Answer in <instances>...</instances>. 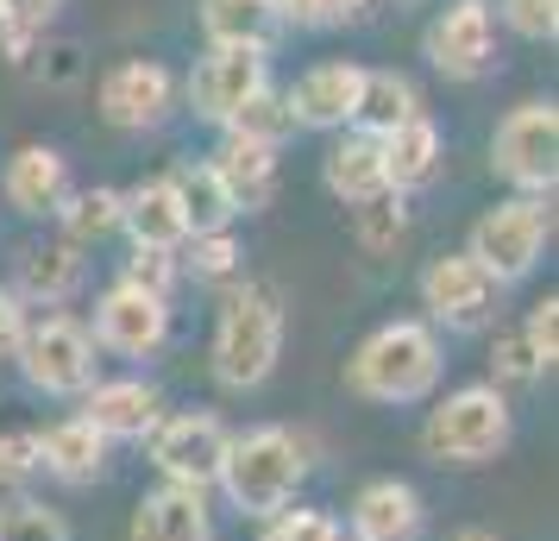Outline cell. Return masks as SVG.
<instances>
[{"label":"cell","mask_w":559,"mask_h":541,"mask_svg":"<svg viewBox=\"0 0 559 541\" xmlns=\"http://www.w3.org/2000/svg\"><path fill=\"white\" fill-rule=\"evenodd\" d=\"M440 372H447V346H440V328H428L421 315H396L353 346L346 360V390L365 397V403H428L440 390Z\"/></svg>","instance_id":"cell-1"},{"label":"cell","mask_w":559,"mask_h":541,"mask_svg":"<svg viewBox=\"0 0 559 541\" xmlns=\"http://www.w3.org/2000/svg\"><path fill=\"white\" fill-rule=\"evenodd\" d=\"M302 479H308V440L283 422H264V428H246V435L227 440V460H221L214 485L227 491V504L239 516H271L283 504H296Z\"/></svg>","instance_id":"cell-2"},{"label":"cell","mask_w":559,"mask_h":541,"mask_svg":"<svg viewBox=\"0 0 559 541\" xmlns=\"http://www.w3.org/2000/svg\"><path fill=\"white\" fill-rule=\"evenodd\" d=\"M283 360V303L271 284H233L214 315V378L227 390H258Z\"/></svg>","instance_id":"cell-3"},{"label":"cell","mask_w":559,"mask_h":541,"mask_svg":"<svg viewBox=\"0 0 559 541\" xmlns=\"http://www.w3.org/2000/svg\"><path fill=\"white\" fill-rule=\"evenodd\" d=\"M509 435H515V410H509L503 390L484 378V385L447 390L428 410V422H421V454L433 466H484L509 447Z\"/></svg>","instance_id":"cell-4"},{"label":"cell","mask_w":559,"mask_h":541,"mask_svg":"<svg viewBox=\"0 0 559 541\" xmlns=\"http://www.w3.org/2000/svg\"><path fill=\"white\" fill-rule=\"evenodd\" d=\"M547 239H554V196H509V202L484 208L472 221L465 252L478 258L497 284H522V278H534Z\"/></svg>","instance_id":"cell-5"},{"label":"cell","mask_w":559,"mask_h":541,"mask_svg":"<svg viewBox=\"0 0 559 541\" xmlns=\"http://www.w3.org/2000/svg\"><path fill=\"white\" fill-rule=\"evenodd\" d=\"M490 170L515 183V196H554L559 183V107L515 102L490 132Z\"/></svg>","instance_id":"cell-6"},{"label":"cell","mask_w":559,"mask_h":541,"mask_svg":"<svg viewBox=\"0 0 559 541\" xmlns=\"http://www.w3.org/2000/svg\"><path fill=\"white\" fill-rule=\"evenodd\" d=\"M20 378H26L38 397H82V390L102 378V353L82 328L76 315H45V321H26V340H20Z\"/></svg>","instance_id":"cell-7"},{"label":"cell","mask_w":559,"mask_h":541,"mask_svg":"<svg viewBox=\"0 0 559 541\" xmlns=\"http://www.w3.org/2000/svg\"><path fill=\"white\" fill-rule=\"evenodd\" d=\"M421 309H428V328H447V334H484L497 328V303H503V284L484 271L472 252H440L421 264Z\"/></svg>","instance_id":"cell-8"},{"label":"cell","mask_w":559,"mask_h":541,"mask_svg":"<svg viewBox=\"0 0 559 541\" xmlns=\"http://www.w3.org/2000/svg\"><path fill=\"white\" fill-rule=\"evenodd\" d=\"M227 422L214 410H177L164 415L152 435H145V454L152 466L164 472V485H189V491H207L221 479V460H227Z\"/></svg>","instance_id":"cell-9"},{"label":"cell","mask_w":559,"mask_h":541,"mask_svg":"<svg viewBox=\"0 0 559 541\" xmlns=\"http://www.w3.org/2000/svg\"><path fill=\"white\" fill-rule=\"evenodd\" d=\"M421 51L447 82H478L497 63V7L490 0H453L421 32Z\"/></svg>","instance_id":"cell-10"},{"label":"cell","mask_w":559,"mask_h":541,"mask_svg":"<svg viewBox=\"0 0 559 541\" xmlns=\"http://www.w3.org/2000/svg\"><path fill=\"white\" fill-rule=\"evenodd\" d=\"M258 89H271V51H239V45H207V57L182 82L189 114L207 127H227Z\"/></svg>","instance_id":"cell-11"},{"label":"cell","mask_w":559,"mask_h":541,"mask_svg":"<svg viewBox=\"0 0 559 541\" xmlns=\"http://www.w3.org/2000/svg\"><path fill=\"white\" fill-rule=\"evenodd\" d=\"M95 102H102V120L114 132H157L177 114V77L157 57H127L102 77Z\"/></svg>","instance_id":"cell-12"},{"label":"cell","mask_w":559,"mask_h":541,"mask_svg":"<svg viewBox=\"0 0 559 541\" xmlns=\"http://www.w3.org/2000/svg\"><path fill=\"white\" fill-rule=\"evenodd\" d=\"M88 340H95V353H114V360H152L157 346L170 340V296L107 284L102 303H95Z\"/></svg>","instance_id":"cell-13"},{"label":"cell","mask_w":559,"mask_h":541,"mask_svg":"<svg viewBox=\"0 0 559 541\" xmlns=\"http://www.w3.org/2000/svg\"><path fill=\"white\" fill-rule=\"evenodd\" d=\"M358 82H365V63H346V57L308 63L302 77L283 89V107H289L296 132H346L358 107Z\"/></svg>","instance_id":"cell-14"},{"label":"cell","mask_w":559,"mask_h":541,"mask_svg":"<svg viewBox=\"0 0 559 541\" xmlns=\"http://www.w3.org/2000/svg\"><path fill=\"white\" fill-rule=\"evenodd\" d=\"M82 422L114 447V440H145L164 422V390L152 378H95L82 390Z\"/></svg>","instance_id":"cell-15"},{"label":"cell","mask_w":559,"mask_h":541,"mask_svg":"<svg viewBox=\"0 0 559 541\" xmlns=\"http://www.w3.org/2000/svg\"><path fill=\"white\" fill-rule=\"evenodd\" d=\"M340 529H346V541H421L428 536V504L408 479H371V485H358Z\"/></svg>","instance_id":"cell-16"},{"label":"cell","mask_w":559,"mask_h":541,"mask_svg":"<svg viewBox=\"0 0 559 541\" xmlns=\"http://www.w3.org/2000/svg\"><path fill=\"white\" fill-rule=\"evenodd\" d=\"M0 196H7V208H20L32 221L57 214L63 196H70V157L57 145H20L0 170Z\"/></svg>","instance_id":"cell-17"},{"label":"cell","mask_w":559,"mask_h":541,"mask_svg":"<svg viewBox=\"0 0 559 541\" xmlns=\"http://www.w3.org/2000/svg\"><path fill=\"white\" fill-rule=\"evenodd\" d=\"M132 541H214V510L207 491L189 485H157L132 504Z\"/></svg>","instance_id":"cell-18"},{"label":"cell","mask_w":559,"mask_h":541,"mask_svg":"<svg viewBox=\"0 0 559 541\" xmlns=\"http://www.w3.org/2000/svg\"><path fill=\"white\" fill-rule=\"evenodd\" d=\"M207 164H214V177H221V189L233 196L239 214L271 208V196H277V145H258V139L221 132V145H214Z\"/></svg>","instance_id":"cell-19"},{"label":"cell","mask_w":559,"mask_h":541,"mask_svg":"<svg viewBox=\"0 0 559 541\" xmlns=\"http://www.w3.org/2000/svg\"><path fill=\"white\" fill-rule=\"evenodd\" d=\"M120 233H132V246H157V252H177L189 239V221H182V202L170 189V170L164 177H145L139 189H120Z\"/></svg>","instance_id":"cell-20"},{"label":"cell","mask_w":559,"mask_h":541,"mask_svg":"<svg viewBox=\"0 0 559 541\" xmlns=\"http://www.w3.org/2000/svg\"><path fill=\"white\" fill-rule=\"evenodd\" d=\"M383 145V183H390V196H415V189H428L440 177V157H447V139L433 127L428 114H415L403 127L378 139Z\"/></svg>","instance_id":"cell-21"},{"label":"cell","mask_w":559,"mask_h":541,"mask_svg":"<svg viewBox=\"0 0 559 541\" xmlns=\"http://www.w3.org/2000/svg\"><path fill=\"white\" fill-rule=\"evenodd\" d=\"M321 183H328V196L333 202H371V196H383L390 183H383V145L371 139V132H340L328 145V157H321Z\"/></svg>","instance_id":"cell-22"},{"label":"cell","mask_w":559,"mask_h":541,"mask_svg":"<svg viewBox=\"0 0 559 541\" xmlns=\"http://www.w3.org/2000/svg\"><path fill=\"white\" fill-rule=\"evenodd\" d=\"M38 472H51L63 485H95L107 472V440L82 415H63L38 435Z\"/></svg>","instance_id":"cell-23"},{"label":"cell","mask_w":559,"mask_h":541,"mask_svg":"<svg viewBox=\"0 0 559 541\" xmlns=\"http://www.w3.org/2000/svg\"><path fill=\"white\" fill-rule=\"evenodd\" d=\"M82 290V252L76 246H26V252L13 258V296L20 303H45V309H57V303H70Z\"/></svg>","instance_id":"cell-24"},{"label":"cell","mask_w":559,"mask_h":541,"mask_svg":"<svg viewBox=\"0 0 559 541\" xmlns=\"http://www.w3.org/2000/svg\"><path fill=\"white\" fill-rule=\"evenodd\" d=\"M283 20L277 7L264 0H202V32L207 45H239V51H271L283 38Z\"/></svg>","instance_id":"cell-25"},{"label":"cell","mask_w":559,"mask_h":541,"mask_svg":"<svg viewBox=\"0 0 559 541\" xmlns=\"http://www.w3.org/2000/svg\"><path fill=\"white\" fill-rule=\"evenodd\" d=\"M421 114V95L403 70H365L358 82V107H353V132H371V139H390V132Z\"/></svg>","instance_id":"cell-26"},{"label":"cell","mask_w":559,"mask_h":541,"mask_svg":"<svg viewBox=\"0 0 559 541\" xmlns=\"http://www.w3.org/2000/svg\"><path fill=\"white\" fill-rule=\"evenodd\" d=\"M177 271L195 278V284H207V290H233V284H246V246L233 239V227L189 233L177 246Z\"/></svg>","instance_id":"cell-27"},{"label":"cell","mask_w":559,"mask_h":541,"mask_svg":"<svg viewBox=\"0 0 559 541\" xmlns=\"http://www.w3.org/2000/svg\"><path fill=\"white\" fill-rule=\"evenodd\" d=\"M170 189H177L189 233H221V227L239 221V208H233V196L221 189L214 164H177V170H170Z\"/></svg>","instance_id":"cell-28"},{"label":"cell","mask_w":559,"mask_h":541,"mask_svg":"<svg viewBox=\"0 0 559 541\" xmlns=\"http://www.w3.org/2000/svg\"><path fill=\"white\" fill-rule=\"evenodd\" d=\"M57 227H63V246H76V252L114 239V233H120V189H107V183H95V189H70L63 208H57Z\"/></svg>","instance_id":"cell-29"},{"label":"cell","mask_w":559,"mask_h":541,"mask_svg":"<svg viewBox=\"0 0 559 541\" xmlns=\"http://www.w3.org/2000/svg\"><path fill=\"white\" fill-rule=\"evenodd\" d=\"M353 239L371 258H390L408 239V196H390V189H383L371 202H358L353 208Z\"/></svg>","instance_id":"cell-30"},{"label":"cell","mask_w":559,"mask_h":541,"mask_svg":"<svg viewBox=\"0 0 559 541\" xmlns=\"http://www.w3.org/2000/svg\"><path fill=\"white\" fill-rule=\"evenodd\" d=\"M57 7L63 0H0V51H7V63H26L45 45Z\"/></svg>","instance_id":"cell-31"},{"label":"cell","mask_w":559,"mask_h":541,"mask_svg":"<svg viewBox=\"0 0 559 541\" xmlns=\"http://www.w3.org/2000/svg\"><path fill=\"white\" fill-rule=\"evenodd\" d=\"M221 132H239V139H258V145H277L283 152V139L296 132V120H289V107H283V89H258Z\"/></svg>","instance_id":"cell-32"},{"label":"cell","mask_w":559,"mask_h":541,"mask_svg":"<svg viewBox=\"0 0 559 541\" xmlns=\"http://www.w3.org/2000/svg\"><path fill=\"white\" fill-rule=\"evenodd\" d=\"M258 541H346L340 516L314 510V504H283V510L258 516Z\"/></svg>","instance_id":"cell-33"},{"label":"cell","mask_w":559,"mask_h":541,"mask_svg":"<svg viewBox=\"0 0 559 541\" xmlns=\"http://www.w3.org/2000/svg\"><path fill=\"white\" fill-rule=\"evenodd\" d=\"M0 541H70V522L38 497H13L0 504Z\"/></svg>","instance_id":"cell-34"},{"label":"cell","mask_w":559,"mask_h":541,"mask_svg":"<svg viewBox=\"0 0 559 541\" xmlns=\"http://www.w3.org/2000/svg\"><path fill=\"white\" fill-rule=\"evenodd\" d=\"M177 252H157V246H132L127 264H120V284L132 290H152V296H170L177 290Z\"/></svg>","instance_id":"cell-35"},{"label":"cell","mask_w":559,"mask_h":541,"mask_svg":"<svg viewBox=\"0 0 559 541\" xmlns=\"http://www.w3.org/2000/svg\"><path fill=\"white\" fill-rule=\"evenodd\" d=\"M503 26L528 45H554L559 38V0H497Z\"/></svg>","instance_id":"cell-36"},{"label":"cell","mask_w":559,"mask_h":541,"mask_svg":"<svg viewBox=\"0 0 559 541\" xmlns=\"http://www.w3.org/2000/svg\"><path fill=\"white\" fill-rule=\"evenodd\" d=\"M490 385L503 390V385H534V378H547L540 372V360L528 353V340H522V328H509V334H497V353H490Z\"/></svg>","instance_id":"cell-37"},{"label":"cell","mask_w":559,"mask_h":541,"mask_svg":"<svg viewBox=\"0 0 559 541\" xmlns=\"http://www.w3.org/2000/svg\"><path fill=\"white\" fill-rule=\"evenodd\" d=\"M365 7H371V0H289L283 20H296V26H308V32H333V26L365 20Z\"/></svg>","instance_id":"cell-38"},{"label":"cell","mask_w":559,"mask_h":541,"mask_svg":"<svg viewBox=\"0 0 559 541\" xmlns=\"http://www.w3.org/2000/svg\"><path fill=\"white\" fill-rule=\"evenodd\" d=\"M522 340H528V353L540 360V372H554L559 360V296H540L522 321Z\"/></svg>","instance_id":"cell-39"},{"label":"cell","mask_w":559,"mask_h":541,"mask_svg":"<svg viewBox=\"0 0 559 541\" xmlns=\"http://www.w3.org/2000/svg\"><path fill=\"white\" fill-rule=\"evenodd\" d=\"M38 479V428H7L0 435V485Z\"/></svg>","instance_id":"cell-40"},{"label":"cell","mask_w":559,"mask_h":541,"mask_svg":"<svg viewBox=\"0 0 559 541\" xmlns=\"http://www.w3.org/2000/svg\"><path fill=\"white\" fill-rule=\"evenodd\" d=\"M26 303L13 296V290H0V360H13L20 353V340H26Z\"/></svg>","instance_id":"cell-41"},{"label":"cell","mask_w":559,"mask_h":541,"mask_svg":"<svg viewBox=\"0 0 559 541\" xmlns=\"http://www.w3.org/2000/svg\"><path fill=\"white\" fill-rule=\"evenodd\" d=\"M38 57H45V63H38V77L51 82V89H63V82L82 77V51H76V45H45Z\"/></svg>","instance_id":"cell-42"},{"label":"cell","mask_w":559,"mask_h":541,"mask_svg":"<svg viewBox=\"0 0 559 541\" xmlns=\"http://www.w3.org/2000/svg\"><path fill=\"white\" fill-rule=\"evenodd\" d=\"M453 541H497V536H490V529H459Z\"/></svg>","instance_id":"cell-43"},{"label":"cell","mask_w":559,"mask_h":541,"mask_svg":"<svg viewBox=\"0 0 559 541\" xmlns=\"http://www.w3.org/2000/svg\"><path fill=\"white\" fill-rule=\"evenodd\" d=\"M264 7H277V13H283V7H289V0H264Z\"/></svg>","instance_id":"cell-44"}]
</instances>
